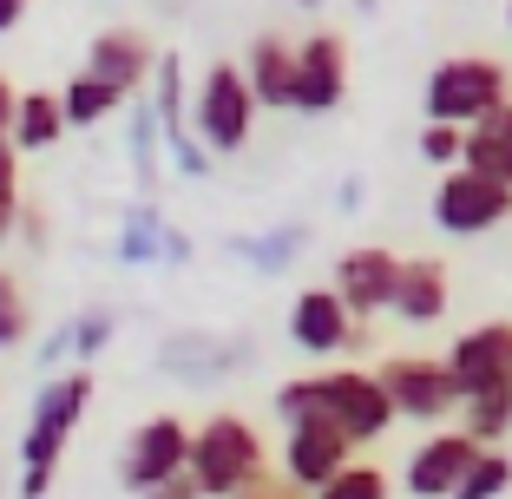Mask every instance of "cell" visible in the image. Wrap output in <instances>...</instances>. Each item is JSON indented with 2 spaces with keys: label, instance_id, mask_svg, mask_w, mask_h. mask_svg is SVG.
<instances>
[{
  "label": "cell",
  "instance_id": "cell-1",
  "mask_svg": "<svg viewBox=\"0 0 512 499\" xmlns=\"http://www.w3.org/2000/svg\"><path fill=\"white\" fill-rule=\"evenodd\" d=\"M92 388H99L92 368H60V375L40 381V394H33V408H27V434H20V499L53 493L66 440H73V427L92 408Z\"/></svg>",
  "mask_w": 512,
  "mask_h": 499
},
{
  "label": "cell",
  "instance_id": "cell-2",
  "mask_svg": "<svg viewBox=\"0 0 512 499\" xmlns=\"http://www.w3.org/2000/svg\"><path fill=\"white\" fill-rule=\"evenodd\" d=\"M184 473L197 480L204 499H237V493H250L256 480H270V447H263V434H256L237 408H217L191 427V460H184Z\"/></svg>",
  "mask_w": 512,
  "mask_h": 499
},
{
  "label": "cell",
  "instance_id": "cell-3",
  "mask_svg": "<svg viewBox=\"0 0 512 499\" xmlns=\"http://www.w3.org/2000/svg\"><path fill=\"white\" fill-rule=\"evenodd\" d=\"M512 99V73L486 53H453L427 73V92H421V112L434 125H480L486 112H499Z\"/></svg>",
  "mask_w": 512,
  "mask_h": 499
},
{
  "label": "cell",
  "instance_id": "cell-4",
  "mask_svg": "<svg viewBox=\"0 0 512 499\" xmlns=\"http://www.w3.org/2000/svg\"><path fill=\"white\" fill-rule=\"evenodd\" d=\"M256 112H263V106H256V92H250V79H243L237 60L204 66V79L191 86V132L204 138V152H211V158H230V152L250 145Z\"/></svg>",
  "mask_w": 512,
  "mask_h": 499
},
{
  "label": "cell",
  "instance_id": "cell-5",
  "mask_svg": "<svg viewBox=\"0 0 512 499\" xmlns=\"http://www.w3.org/2000/svg\"><path fill=\"white\" fill-rule=\"evenodd\" d=\"M316 421H335L355 447H375L394 427V401L375 368H329L316 375Z\"/></svg>",
  "mask_w": 512,
  "mask_h": 499
},
{
  "label": "cell",
  "instance_id": "cell-6",
  "mask_svg": "<svg viewBox=\"0 0 512 499\" xmlns=\"http://www.w3.org/2000/svg\"><path fill=\"white\" fill-rule=\"evenodd\" d=\"M289 342H296L302 355H316V362H335V355H368L375 335H368L362 316H348V303L329 283H309V289H296V303H289Z\"/></svg>",
  "mask_w": 512,
  "mask_h": 499
},
{
  "label": "cell",
  "instance_id": "cell-7",
  "mask_svg": "<svg viewBox=\"0 0 512 499\" xmlns=\"http://www.w3.org/2000/svg\"><path fill=\"white\" fill-rule=\"evenodd\" d=\"M375 375H381V388H388V401H394V421L440 427V421L460 414V388H453L447 355H388Z\"/></svg>",
  "mask_w": 512,
  "mask_h": 499
},
{
  "label": "cell",
  "instance_id": "cell-8",
  "mask_svg": "<svg viewBox=\"0 0 512 499\" xmlns=\"http://www.w3.org/2000/svg\"><path fill=\"white\" fill-rule=\"evenodd\" d=\"M512 217V184L486 178V171L453 165L434 184V230L440 237H493Z\"/></svg>",
  "mask_w": 512,
  "mask_h": 499
},
{
  "label": "cell",
  "instance_id": "cell-9",
  "mask_svg": "<svg viewBox=\"0 0 512 499\" xmlns=\"http://www.w3.org/2000/svg\"><path fill=\"white\" fill-rule=\"evenodd\" d=\"M256 342L250 335H211V329H178L158 342V375H171L178 388H217L237 368H250Z\"/></svg>",
  "mask_w": 512,
  "mask_h": 499
},
{
  "label": "cell",
  "instance_id": "cell-10",
  "mask_svg": "<svg viewBox=\"0 0 512 499\" xmlns=\"http://www.w3.org/2000/svg\"><path fill=\"white\" fill-rule=\"evenodd\" d=\"M184 460H191V421H184V414H151V421H138L132 434H125V447H119V486L138 499L158 480L184 473Z\"/></svg>",
  "mask_w": 512,
  "mask_h": 499
},
{
  "label": "cell",
  "instance_id": "cell-11",
  "mask_svg": "<svg viewBox=\"0 0 512 499\" xmlns=\"http://www.w3.org/2000/svg\"><path fill=\"white\" fill-rule=\"evenodd\" d=\"M348 99V40L329 27H316L309 40H296V112L329 119Z\"/></svg>",
  "mask_w": 512,
  "mask_h": 499
},
{
  "label": "cell",
  "instance_id": "cell-12",
  "mask_svg": "<svg viewBox=\"0 0 512 499\" xmlns=\"http://www.w3.org/2000/svg\"><path fill=\"white\" fill-rule=\"evenodd\" d=\"M473 454H480V440L467 434V427H434V434L407 454L401 467V493L407 499H453V486L467 480Z\"/></svg>",
  "mask_w": 512,
  "mask_h": 499
},
{
  "label": "cell",
  "instance_id": "cell-13",
  "mask_svg": "<svg viewBox=\"0 0 512 499\" xmlns=\"http://www.w3.org/2000/svg\"><path fill=\"white\" fill-rule=\"evenodd\" d=\"M276 460H283V480L296 486V493H316V486H329L335 473L355 460V440L335 421H302V427L283 434V454Z\"/></svg>",
  "mask_w": 512,
  "mask_h": 499
},
{
  "label": "cell",
  "instance_id": "cell-14",
  "mask_svg": "<svg viewBox=\"0 0 512 499\" xmlns=\"http://www.w3.org/2000/svg\"><path fill=\"white\" fill-rule=\"evenodd\" d=\"M447 368H453V388H460V401H467V394L512 388V322H480V329L453 335Z\"/></svg>",
  "mask_w": 512,
  "mask_h": 499
},
{
  "label": "cell",
  "instance_id": "cell-15",
  "mask_svg": "<svg viewBox=\"0 0 512 499\" xmlns=\"http://www.w3.org/2000/svg\"><path fill=\"white\" fill-rule=\"evenodd\" d=\"M394 276H401V257L394 250H381V243H355V250H342L335 257V296L348 303V316H388L394 303Z\"/></svg>",
  "mask_w": 512,
  "mask_h": 499
},
{
  "label": "cell",
  "instance_id": "cell-16",
  "mask_svg": "<svg viewBox=\"0 0 512 499\" xmlns=\"http://www.w3.org/2000/svg\"><path fill=\"white\" fill-rule=\"evenodd\" d=\"M151 66H158V46L138 27H106V33H92V46H86V73L106 79L119 99H138L151 86Z\"/></svg>",
  "mask_w": 512,
  "mask_h": 499
},
{
  "label": "cell",
  "instance_id": "cell-17",
  "mask_svg": "<svg viewBox=\"0 0 512 499\" xmlns=\"http://www.w3.org/2000/svg\"><path fill=\"white\" fill-rule=\"evenodd\" d=\"M453 303V276L447 257H401V276H394V303L388 316L407 322V329H434Z\"/></svg>",
  "mask_w": 512,
  "mask_h": 499
},
{
  "label": "cell",
  "instance_id": "cell-18",
  "mask_svg": "<svg viewBox=\"0 0 512 499\" xmlns=\"http://www.w3.org/2000/svg\"><path fill=\"white\" fill-rule=\"evenodd\" d=\"M243 79H250L263 112H296V40L256 33V40L243 46Z\"/></svg>",
  "mask_w": 512,
  "mask_h": 499
},
{
  "label": "cell",
  "instance_id": "cell-19",
  "mask_svg": "<svg viewBox=\"0 0 512 499\" xmlns=\"http://www.w3.org/2000/svg\"><path fill=\"white\" fill-rule=\"evenodd\" d=\"M60 138H66L60 92H20V106H14V125H7V145H14L20 158H40V152H53Z\"/></svg>",
  "mask_w": 512,
  "mask_h": 499
},
{
  "label": "cell",
  "instance_id": "cell-20",
  "mask_svg": "<svg viewBox=\"0 0 512 499\" xmlns=\"http://www.w3.org/2000/svg\"><path fill=\"white\" fill-rule=\"evenodd\" d=\"M224 250H230V257H243L256 276H283L289 263H296L302 250H309V224H302V217H289V224L256 230V237H230Z\"/></svg>",
  "mask_w": 512,
  "mask_h": 499
},
{
  "label": "cell",
  "instance_id": "cell-21",
  "mask_svg": "<svg viewBox=\"0 0 512 499\" xmlns=\"http://www.w3.org/2000/svg\"><path fill=\"white\" fill-rule=\"evenodd\" d=\"M460 165L512 184V99L499 112H486L480 125H467V158H460Z\"/></svg>",
  "mask_w": 512,
  "mask_h": 499
},
{
  "label": "cell",
  "instance_id": "cell-22",
  "mask_svg": "<svg viewBox=\"0 0 512 499\" xmlns=\"http://www.w3.org/2000/svg\"><path fill=\"white\" fill-rule=\"evenodd\" d=\"M165 224H171V217L158 211V197H138V204H125V217H119V263H125V270H151V263H158Z\"/></svg>",
  "mask_w": 512,
  "mask_h": 499
},
{
  "label": "cell",
  "instance_id": "cell-23",
  "mask_svg": "<svg viewBox=\"0 0 512 499\" xmlns=\"http://www.w3.org/2000/svg\"><path fill=\"white\" fill-rule=\"evenodd\" d=\"M125 158H132V184L138 191H151L158 184V158H165V138H158V112H151V99L138 92V99H125Z\"/></svg>",
  "mask_w": 512,
  "mask_h": 499
},
{
  "label": "cell",
  "instance_id": "cell-24",
  "mask_svg": "<svg viewBox=\"0 0 512 499\" xmlns=\"http://www.w3.org/2000/svg\"><path fill=\"white\" fill-rule=\"evenodd\" d=\"M125 99L106 86V79H92V73H73L60 86V112H66V132H99V125L119 112Z\"/></svg>",
  "mask_w": 512,
  "mask_h": 499
},
{
  "label": "cell",
  "instance_id": "cell-25",
  "mask_svg": "<svg viewBox=\"0 0 512 499\" xmlns=\"http://www.w3.org/2000/svg\"><path fill=\"white\" fill-rule=\"evenodd\" d=\"M460 427H467L480 447H499L512 434V388H493V394H467L460 401Z\"/></svg>",
  "mask_w": 512,
  "mask_h": 499
},
{
  "label": "cell",
  "instance_id": "cell-26",
  "mask_svg": "<svg viewBox=\"0 0 512 499\" xmlns=\"http://www.w3.org/2000/svg\"><path fill=\"white\" fill-rule=\"evenodd\" d=\"M309 499H394V473L375 467V460H348L329 486H316Z\"/></svg>",
  "mask_w": 512,
  "mask_h": 499
},
{
  "label": "cell",
  "instance_id": "cell-27",
  "mask_svg": "<svg viewBox=\"0 0 512 499\" xmlns=\"http://www.w3.org/2000/svg\"><path fill=\"white\" fill-rule=\"evenodd\" d=\"M506 493H512V454L506 447H480L467 480L453 486V499H506Z\"/></svg>",
  "mask_w": 512,
  "mask_h": 499
},
{
  "label": "cell",
  "instance_id": "cell-28",
  "mask_svg": "<svg viewBox=\"0 0 512 499\" xmlns=\"http://www.w3.org/2000/svg\"><path fill=\"white\" fill-rule=\"evenodd\" d=\"M112 335H119V316H112L106 303L79 309V316H73V368H92L112 348Z\"/></svg>",
  "mask_w": 512,
  "mask_h": 499
},
{
  "label": "cell",
  "instance_id": "cell-29",
  "mask_svg": "<svg viewBox=\"0 0 512 499\" xmlns=\"http://www.w3.org/2000/svg\"><path fill=\"white\" fill-rule=\"evenodd\" d=\"M33 335V309H27V289H20V276L0 263V355H14L20 342Z\"/></svg>",
  "mask_w": 512,
  "mask_h": 499
},
{
  "label": "cell",
  "instance_id": "cell-30",
  "mask_svg": "<svg viewBox=\"0 0 512 499\" xmlns=\"http://www.w3.org/2000/svg\"><path fill=\"white\" fill-rule=\"evenodd\" d=\"M270 408H276V421H283V427L316 421V375H296V381H283V388L270 394Z\"/></svg>",
  "mask_w": 512,
  "mask_h": 499
},
{
  "label": "cell",
  "instance_id": "cell-31",
  "mask_svg": "<svg viewBox=\"0 0 512 499\" xmlns=\"http://www.w3.org/2000/svg\"><path fill=\"white\" fill-rule=\"evenodd\" d=\"M421 158L434 171H453L460 158H467V132H460V125H434V119H427L421 125Z\"/></svg>",
  "mask_w": 512,
  "mask_h": 499
},
{
  "label": "cell",
  "instance_id": "cell-32",
  "mask_svg": "<svg viewBox=\"0 0 512 499\" xmlns=\"http://www.w3.org/2000/svg\"><path fill=\"white\" fill-rule=\"evenodd\" d=\"M14 224H20V152L0 138V243L14 237Z\"/></svg>",
  "mask_w": 512,
  "mask_h": 499
},
{
  "label": "cell",
  "instance_id": "cell-33",
  "mask_svg": "<svg viewBox=\"0 0 512 499\" xmlns=\"http://www.w3.org/2000/svg\"><path fill=\"white\" fill-rule=\"evenodd\" d=\"M40 368H46V375L73 368V316H60L53 329H46V342H40Z\"/></svg>",
  "mask_w": 512,
  "mask_h": 499
},
{
  "label": "cell",
  "instance_id": "cell-34",
  "mask_svg": "<svg viewBox=\"0 0 512 499\" xmlns=\"http://www.w3.org/2000/svg\"><path fill=\"white\" fill-rule=\"evenodd\" d=\"M14 237L27 243V250H46V243H53V224H46V211H40V204H27V197H20V224H14Z\"/></svg>",
  "mask_w": 512,
  "mask_h": 499
},
{
  "label": "cell",
  "instance_id": "cell-35",
  "mask_svg": "<svg viewBox=\"0 0 512 499\" xmlns=\"http://www.w3.org/2000/svg\"><path fill=\"white\" fill-rule=\"evenodd\" d=\"M197 257V243H191V230H178V224H165V243H158V270H184V263Z\"/></svg>",
  "mask_w": 512,
  "mask_h": 499
},
{
  "label": "cell",
  "instance_id": "cell-36",
  "mask_svg": "<svg viewBox=\"0 0 512 499\" xmlns=\"http://www.w3.org/2000/svg\"><path fill=\"white\" fill-rule=\"evenodd\" d=\"M138 499H204V493H197L191 473H171V480H158L151 493H138Z\"/></svg>",
  "mask_w": 512,
  "mask_h": 499
},
{
  "label": "cell",
  "instance_id": "cell-37",
  "mask_svg": "<svg viewBox=\"0 0 512 499\" xmlns=\"http://www.w3.org/2000/svg\"><path fill=\"white\" fill-rule=\"evenodd\" d=\"M237 499H309V493H296V486H289L283 473H270V480H256L250 493H237Z\"/></svg>",
  "mask_w": 512,
  "mask_h": 499
},
{
  "label": "cell",
  "instance_id": "cell-38",
  "mask_svg": "<svg viewBox=\"0 0 512 499\" xmlns=\"http://www.w3.org/2000/svg\"><path fill=\"white\" fill-rule=\"evenodd\" d=\"M362 197H368V184L355 178V171H348V178L335 184V211H362Z\"/></svg>",
  "mask_w": 512,
  "mask_h": 499
},
{
  "label": "cell",
  "instance_id": "cell-39",
  "mask_svg": "<svg viewBox=\"0 0 512 499\" xmlns=\"http://www.w3.org/2000/svg\"><path fill=\"white\" fill-rule=\"evenodd\" d=\"M27 7H33V0H0V40H7V33L27 20Z\"/></svg>",
  "mask_w": 512,
  "mask_h": 499
},
{
  "label": "cell",
  "instance_id": "cell-40",
  "mask_svg": "<svg viewBox=\"0 0 512 499\" xmlns=\"http://www.w3.org/2000/svg\"><path fill=\"white\" fill-rule=\"evenodd\" d=\"M14 106H20V92L0 79V138H7V125H14Z\"/></svg>",
  "mask_w": 512,
  "mask_h": 499
},
{
  "label": "cell",
  "instance_id": "cell-41",
  "mask_svg": "<svg viewBox=\"0 0 512 499\" xmlns=\"http://www.w3.org/2000/svg\"><path fill=\"white\" fill-rule=\"evenodd\" d=\"M289 7H302V14H316V7H329V0H289Z\"/></svg>",
  "mask_w": 512,
  "mask_h": 499
},
{
  "label": "cell",
  "instance_id": "cell-42",
  "mask_svg": "<svg viewBox=\"0 0 512 499\" xmlns=\"http://www.w3.org/2000/svg\"><path fill=\"white\" fill-rule=\"evenodd\" d=\"M506 27H512V0H506Z\"/></svg>",
  "mask_w": 512,
  "mask_h": 499
}]
</instances>
